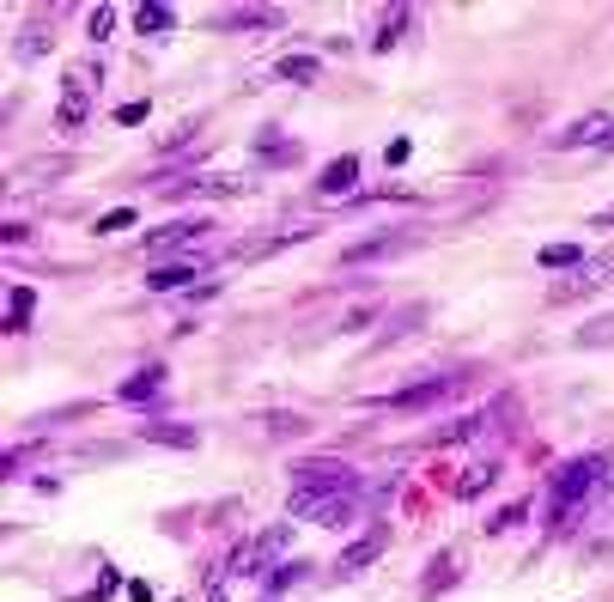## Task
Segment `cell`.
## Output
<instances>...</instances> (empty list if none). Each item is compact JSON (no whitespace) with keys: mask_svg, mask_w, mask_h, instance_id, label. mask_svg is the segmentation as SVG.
<instances>
[{"mask_svg":"<svg viewBox=\"0 0 614 602\" xmlns=\"http://www.w3.org/2000/svg\"><path fill=\"white\" fill-rule=\"evenodd\" d=\"M408 153H414V140H390V153H383V159H390V165H408Z\"/></svg>","mask_w":614,"mask_h":602,"instance_id":"33","label":"cell"},{"mask_svg":"<svg viewBox=\"0 0 614 602\" xmlns=\"http://www.w3.org/2000/svg\"><path fill=\"white\" fill-rule=\"evenodd\" d=\"M523 517H529V505H505L499 517H487V536H499V530H517Z\"/></svg>","mask_w":614,"mask_h":602,"instance_id":"28","label":"cell"},{"mask_svg":"<svg viewBox=\"0 0 614 602\" xmlns=\"http://www.w3.org/2000/svg\"><path fill=\"white\" fill-rule=\"evenodd\" d=\"M335 493H359V475L341 457H311L298 463V487H292V517H311V505L335 499Z\"/></svg>","mask_w":614,"mask_h":602,"instance_id":"1","label":"cell"},{"mask_svg":"<svg viewBox=\"0 0 614 602\" xmlns=\"http://www.w3.org/2000/svg\"><path fill=\"white\" fill-rule=\"evenodd\" d=\"M535 262H542V268H584V250L578 244H542Z\"/></svg>","mask_w":614,"mask_h":602,"instance_id":"21","label":"cell"},{"mask_svg":"<svg viewBox=\"0 0 614 602\" xmlns=\"http://www.w3.org/2000/svg\"><path fill=\"white\" fill-rule=\"evenodd\" d=\"M286 542H292V530H286V523H274V530H262L256 542H244V548L232 554V566H225V572H244V578H256V572H268V566L286 554Z\"/></svg>","mask_w":614,"mask_h":602,"instance_id":"4","label":"cell"},{"mask_svg":"<svg viewBox=\"0 0 614 602\" xmlns=\"http://www.w3.org/2000/svg\"><path fill=\"white\" fill-rule=\"evenodd\" d=\"M195 238H207V219H171L159 232H146V250L159 256V250H177V244H195Z\"/></svg>","mask_w":614,"mask_h":602,"instance_id":"7","label":"cell"},{"mask_svg":"<svg viewBox=\"0 0 614 602\" xmlns=\"http://www.w3.org/2000/svg\"><path fill=\"white\" fill-rule=\"evenodd\" d=\"M25 457H31V450H7V457H0V475H7V481H13V475L25 469Z\"/></svg>","mask_w":614,"mask_h":602,"instance_id":"30","label":"cell"},{"mask_svg":"<svg viewBox=\"0 0 614 602\" xmlns=\"http://www.w3.org/2000/svg\"><path fill=\"white\" fill-rule=\"evenodd\" d=\"M420 317H426V311H420V305H408V311H396V317H390V329H383V335H377V341H383V347H390V341H396V335H408V329H420Z\"/></svg>","mask_w":614,"mask_h":602,"instance_id":"25","label":"cell"},{"mask_svg":"<svg viewBox=\"0 0 614 602\" xmlns=\"http://www.w3.org/2000/svg\"><path fill=\"white\" fill-rule=\"evenodd\" d=\"M608 475V457H572L560 475H554V536L572 530V517H578V499Z\"/></svg>","mask_w":614,"mask_h":602,"instance_id":"2","label":"cell"},{"mask_svg":"<svg viewBox=\"0 0 614 602\" xmlns=\"http://www.w3.org/2000/svg\"><path fill=\"white\" fill-rule=\"evenodd\" d=\"M493 481H499V463H469L463 475L450 481V493H456V499H481V493H487Z\"/></svg>","mask_w":614,"mask_h":602,"instance_id":"12","label":"cell"},{"mask_svg":"<svg viewBox=\"0 0 614 602\" xmlns=\"http://www.w3.org/2000/svg\"><path fill=\"white\" fill-rule=\"evenodd\" d=\"M31 311H37V292L31 286H13L7 292V335H25L31 329Z\"/></svg>","mask_w":614,"mask_h":602,"instance_id":"15","label":"cell"},{"mask_svg":"<svg viewBox=\"0 0 614 602\" xmlns=\"http://www.w3.org/2000/svg\"><path fill=\"white\" fill-rule=\"evenodd\" d=\"M572 341H578V347H614V317H602V323H584Z\"/></svg>","mask_w":614,"mask_h":602,"instance_id":"24","label":"cell"},{"mask_svg":"<svg viewBox=\"0 0 614 602\" xmlns=\"http://www.w3.org/2000/svg\"><path fill=\"white\" fill-rule=\"evenodd\" d=\"M274 25H280L274 7H244V13H225V19H219V31H256V37L274 31Z\"/></svg>","mask_w":614,"mask_h":602,"instance_id":"14","label":"cell"},{"mask_svg":"<svg viewBox=\"0 0 614 602\" xmlns=\"http://www.w3.org/2000/svg\"><path fill=\"white\" fill-rule=\"evenodd\" d=\"M110 31H116V7H92L86 37H92V43H110Z\"/></svg>","mask_w":614,"mask_h":602,"instance_id":"26","label":"cell"},{"mask_svg":"<svg viewBox=\"0 0 614 602\" xmlns=\"http://www.w3.org/2000/svg\"><path fill=\"white\" fill-rule=\"evenodd\" d=\"M92 80H98L92 67H73V73H67V86H61V110H55V122H61V128H80V122L92 116Z\"/></svg>","mask_w":614,"mask_h":602,"instance_id":"5","label":"cell"},{"mask_svg":"<svg viewBox=\"0 0 614 602\" xmlns=\"http://www.w3.org/2000/svg\"><path fill=\"white\" fill-rule=\"evenodd\" d=\"M134 25H140L146 37H165V31L177 25V13H171V7H152V0H146V7H134Z\"/></svg>","mask_w":614,"mask_h":602,"instance_id":"19","label":"cell"},{"mask_svg":"<svg viewBox=\"0 0 614 602\" xmlns=\"http://www.w3.org/2000/svg\"><path fill=\"white\" fill-rule=\"evenodd\" d=\"M0 238H7V244H25V238H31V225H19V219H7V225H0Z\"/></svg>","mask_w":614,"mask_h":602,"instance_id":"31","label":"cell"},{"mask_svg":"<svg viewBox=\"0 0 614 602\" xmlns=\"http://www.w3.org/2000/svg\"><path fill=\"white\" fill-rule=\"evenodd\" d=\"M444 584H456V554H438L432 572H426V596H438Z\"/></svg>","mask_w":614,"mask_h":602,"instance_id":"23","label":"cell"},{"mask_svg":"<svg viewBox=\"0 0 614 602\" xmlns=\"http://www.w3.org/2000/svg\"><path fill=\"white\" fill-rule=\"evenodd\" d=\"M140 438L146 444H171V450H195L201 432L195 426H177V420H140Z\"/></svg>","mask_w":614,"mask_h":602,"instance_id":"8","label":"cell"},{"mask_svg":"<svg viewBox=\"0 0 614 602\" xmlns=\"http://www.w3.org/2000/svg\"><path fill=\"white\" fill-rule=\"evenodd\" d=\"M262 432H268V438H298V432H311V420H304V414H286V408H274V414H262Z\"/></svg>","mask_w":614,"mask_h":602,"instance_id":"18","label":"cell"},{"mask_svg":"<svg viewBox=\"0 0 614 602\" xmlns=\"http://www.w3.org/2000/svg\"><path fill=\"white\" fill-rule=\"evenodd\" d=\"M554 146H560V153H572V146H614V122L596 110V116H578L572 128H560L554 134Z\"/></svg>","mask_w":614,"mask_h":602,"instance_id":"6","label":"cell"},{"mask_svg":"<svg viewBox=\"0 0 614 602\" xmlns=\"http://www.w3.org/2000/svg\"><path fill=\"white\" fill-rule=\"evenodd\" d=\"M280 80H292V86H311L317 80V55H280Z\"/></svg>","mask_w":614,"mask_h":602,"instance_id":"20","label":"cell"},{"mask_svg":"<svg viewBox=\"0 0 614 602\" xmlns=\"http://www.w3.org/2000/svg\"><path fill=\"white\" fill-rule=\"evenodd\" d=\"M353 493H335V499H323V505H311V517L323 523V530H341V523H353Z\"/></svg>","mask_w":614,"mask_h":602,"instance_id":"17","label":"cell"},{"mask_svg":"<svg viewBox=\"0 0 614 602\" xmlns=\"http://www.w3.org/2000/svg\"><path fill=\"white\" fill-rule=\"evenodd\" d=\"M456 390H463V378H450V371H438V378H426V384H408V390H396V396H383L377 408H396V414H426V408L450 402Z\"/></svg>","mask_w":614,"mask_h":602,"instance_id":"3","label":"cell"},{"mask_svg":"<svg viewBox=\"0 0 614 602\" xmlns=\"http://www.w3.org/2000/svg\"><path fill=\"white\" fill-rule=\"evenodd\" d=\"M408 7H390V13H383V31H377V49H396V31H408Z\"/></svg>","mask_w":614,"mask_h":602,"instance_id":"22","label":"cell"},{"mask_svg":"<svg viewBox=\"0 0 614 602\" xmlns=\"http://www.w3.org/2000/svg\"><path fill=\"white\" fill-rule=\"evenodd\" d=\"M43 49H49V37H43V31H31V37L19 43V55H25V61H31V55H43Z\"/></svg>","mask_w":614,"mask_h":602,"instance_id":"32","label":"cell"},{"mask_svg":"<svg viewBox=\"0 0 614 602\" xmlns=\"http://www.w3.org/2000/svg\"><path fill=\"white\" fill-rule=\"evenodd\" d=\"M189 274H201V268H195V262H159V268L146 274V286H152V292H183V286L195 292V280H189Z\"/></svg>","mask_w":614,"mask_h":602,"instance_id":"11","label":"cell"},{"mask_svg":"<svg viewBox=\"0 0 614 602\" xmlns=\"http://www.w3.org/2000/svg\"><path fill=\"white\" fill-rule=\"evenodd\" d=\"M590 225H614V207H602V213H596V219H590Z\"/></svg>","mask_w":614,"mask_h":602,"instance_id":"34","label":"cell"},{"mask_svg":"<svg viewBox=\"0 0 614 602\" xmlns=\"http://www.w3.org/2000/svg\"><path fill=\"white\" fill-rule=\"evenodd\" d=\"M128 225H134V207H116V213H104V219H98V232L110 238V232H128Z\"/></svg>","mask_w":614,"mask_h":602,"instance_id":"29","label":"cell"},{"mask_svg":"<svg viewBox=\"0 0 614 602\" xmlns=\"http://www.w3.org/2000/svg\"><path fill=\"white\" fill-rule=\"evenodd\" d=\"M590 286H602V274H578V280H566V286H554L548 298H554V305H566V298H584Z\"/></svg>","mask_w":614,"mask_h":602,"instance_id":"27","label":"cell"},{"mask_svg":"<svg viewBox=\"0 0 614 602\" xmlns=\"http://www.w3.org/2000/svg\"><path fill=\"white\" fill-rule=\"evenodd\" d=\"M165 390V365H140L134 378L116 390V402H146V396H159Z\"/></svg>","mask_w":614,"mask_h":602,"instance_id":"10","label":"cell"},{"mask_svg":"<svg viewBox=\"0 0 614 602\" xmlns=\"http://www.w3.org/2000/svg\"><path fill=\"white\" fill-rule=\"evenodd\" d=\"M383 548H390V530H371V536H359V542L341 554V572H365V566H371Z\"/></svg>","mask_w":614,"mask_h":602,"instance_id":"13","label":"cell"},{"mask_svg":"<svg viewBox=\"0 0 614 602\" xmlns=\"http://www.w3.org/2000/svg\"><path fill=\"white\" fill-rule=\"evenodd\" d=\"M359 183V159L353 153H341V159H329V171L317 177V195H347Z\"/></svg>","mask_w":614,"mask_h":602,"instance_id":"9","label":"cell"},{"mask_svg":"<svg viewBox=\"0 0 614 602\" xmlns=\"http://www.w3.org/2000/svg\"><path fill=\"white\" fill-rule=\"evenodd\" d=\"M414 238H402V232H390V238H371V244H353L347 250V268H359V262H377V256H396V250H408Z\"/></svg>","mask_w":614,"mask_h":602,"instance_id":"16","label":"cell"}]
</instances>
